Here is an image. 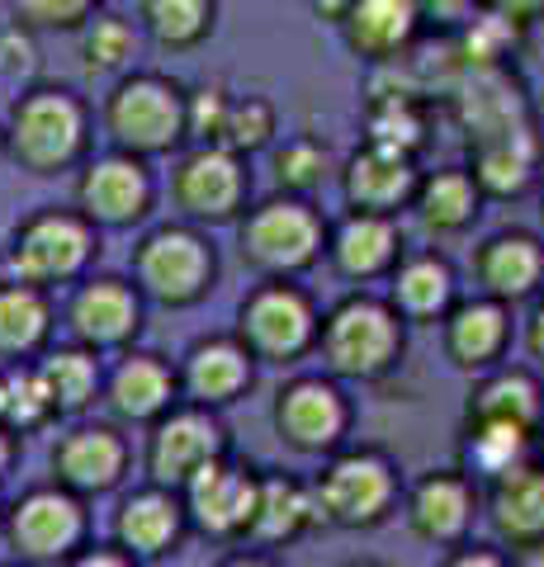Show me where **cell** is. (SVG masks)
Here are the masks:
<instances>
[{
  "label": "cell",
  "instance_id": "28",
  "mask_svg": "<svg viewBox=\"0 0 544 567\" xmlns=\"http://www.w3.org/2000/svg\"><path fill=\"white\" fill-rule=\"evenodd\" d=\"M104 406L129 421V425H152L166 406L181 402V379L175 369L162 360V354H147V350H124V360L114 364V374L104 379L100 388Z\"/></svg>",
  "mask_w": 544,
  "mask_h": 567
},
{
  "label": "cell",
  "instance_id": "37",
  "mask_svg": "<svg viewBox=\"0 0 544 567\" xmlns=\"http://www.w3.org/2000/svg\"><path fill=\"white\" fill-rule=\"evenodd\" d=\"M535 435L516 431V425H493V421H460V454H464V473L473 477H493L502 468L531 458Z\"/></svg>",
  "mask_w": 544,
  "mask_h": 567
},
{
  "label": "cell",
  "instance_id": "47",
  "mask_svg": "<svg viewBox=\"0 0 544 567\" xmlns=\"http://www.w3.org/2000/svg\"><path fill=\"white\" fill-rule=\"evenodd\" d=\"M479 10L506 14V20H516L525 29H531L535 20H544V0H479Z\"/></svg>",
  "mask_w": 544,
  "mask_h": 567
},
{
  "label": "cell",
  "instance_id": "13",
  "mask_svg": "<svg viewBox=\"0 0 544 567\" xmlns=\"http://www.w3.org/2000/svg\"><path fill=\"white\" fill-rule=\"evenodd\" d=\"M156 185L143 156L133 152H110L85 162L81 181H76V213L85 223H95L100 233H124V227L143 223L152 213Z\"/></svg>",
  "mask_w": 544,
  "mask_h": 567
},
{
  "label": "cell",
  "instance_id": "18",
  "mask_svg": "<svg viewBox=\"0 0 544 567\" xmlns=\"http://www.w3.org/2000/svg\"><path fill=\"white\" fill-rule=\"evenodd\" d=\"M464 152H469V175L479 181L483 199H521V194H531L535 181L544 175L540 118L521 123V128L473 137V142H464Z\"/></svg>",
  "mask_w": 544,
  "mask_h": 567
},
{
  "label": "cell",
  "instance_id": "6",
  "mask_svg": "<svg viewBox=\"0 0 544 567\" xmlns=\"http://www.w3.org/2000/svg\"><path fill=\"white\" fill-rule=\"evenodd\" d=\"M104 137L133 156H166L185 142V91L156 71H133L104 95Z\"/></svg>",
  "mask_w": 544,
  "mask_h": 567
},
{
  "label": "cell",
  "instance_id": "2",
  "mask_svg": "<svg viewBox=\"0 0 544 567\" xmlns=\"http://www.w3.org/2000/svg\"><path fill=\"white\" fill-rule=\"evenodd\" d=\"M327 218L304 194H270L247 204L237 218V251L242 265L260 279H304L322 260Z\"/></svg>",
  "mask_w": 544,
  "mask_h": 567
},
{
  "label": "cell",
  "instance_id": "25",
  "mask_svg": "<svg viewBox=\"0 0 544 567\" xmlns=\"http://www.w3.org/2000/svg\"><path fill=\"white\" fill-rule=\"evenodd\" d=\"M175 379H181V398L185 402H199V406H233L237 398L252 393L256 383V360L247 354V346L237 341V336H204L185 350L181 369H175Z\"/></svg>",
  "mask_w": 544,
  "mask_h": 567
},
{
  "label": "cell",
  "instance_id": "32",
  "mask_svg": "<svg viewBox=\"0 0 544 567\" xmlns=\"http://www.w3.org/2000/svg\"><path fill=\"white\" fill-rule=\"evenodd\" d=\"M427 128H431V110H427V91L417 81H402L393 91H370L365 100V137L370 142H389L402 152H421L427 147Z\"/></svg>",
  "mask_w": 544,
  "mask_h": 567
},
{
  "label": "cell",
  "instance_id": "24",
  "mask_svg": "<svg viewBox=\"0 0 544 567\" xmlns=\"http://www.w3.org/2000/svg\"><path fill=\"white\" fill-rule=\"evenodd\" d=\"M337 29L360 62L383 66L408 58L427 33V20H421V0H350Z\"/></svg>",
  "mask_w": 544,
  "mask_h": 567
},
{
  "label": "cell",
  "instance_id": "1",
  "mask_svg": "<svg viewBox=\"0 0 544 567\" xmlns=\"http://www.w3.org/2000/svg\"><path fill=\"white\" fill-rule=\"evenodd\" d=\"M312 350L322 354V374L341 383H379L402 364L408 350V322L393 312L389 298L374 293H346L318 317V341Z\"/></svg>",
  "mask_w": 544,
  "mask_h": 567
},
{
  "label": "cell",
  "instance_id": "29",
  "mask_svg": "<svg viewBox=\"0 0 544 567\" xmlns=\"http://www.w3.org/2000/svg\"><path fill=\"white\" fill-rule=\"evenodd\" d=\"M454 298H460V279L441 251H402L389 270V303L408 327H435Z\"/></svg>",
  "mask_w": 544,
  "mask_h": 567
},
{
  "label": "cell",
  "instance_id": "42",
  "mask_svg": "<svg viewBox=\"0 0 544 567\" xmlns=\"http://www.w3.org/2000/svg\"><path fill=\"white\" fill-rule=\"evenodd\" d=\"M233 91L223 81H199L195 91H185V142H218Z\"/></svg>",
  "mask_w": 544,
  "mask_h": 567
},
{
  "label": "cell",
  "instance_id": "4",
  "mask_svg": "<svg viewBox=\"0 0 544 567\" xmlns=\"http://www.w3.org/2000/svg\"><path fill=\"white\" fill-rule=\"evenodd\" d=\"M312 502H318V525L331 529H374L402 502V473L383 450H331L322 473L312 477Z\"/></svg>",
  "mask_w": 544,
  "mask_h": 567
},
{
  "label": "cell",
  "instance_id": "10",
  "mask_svg": "<svg viewBox=\"0 0 544 567\" xmlns=\"http://www.w3.org/2000/svg\"><path fill=\"white\" fill-rule=\"evenodd\" d=\"M275 435L279 445L308 458H327L331 450H341L350 440V421H356V406H350L341 379L331 374H298L275 393Z\"/></svg>",
  "mask_w": 544,
  "mask_h": 567
},
{
  "label": "cell",
  "instance_id": "51",
  "mask_svg": "<svg viewBox=\"0 0 544 567\" xmlns=\"http://www.w3.org/2000/svg\"><path fill=\"white\" fill-rule=\"evenodd\" d=\"M14 454H20V445H14V431H10V425H0V477L10 473Z\"/></svg>",
  "mask_w": 544,
  "mask_h": 567
},
{
  "label": "cell",
  "instance_id": "21",
  "mask_svg": "<svg viewBox=\"0 0 544 567\" xmlns=\"http://www.w3.org/2000/svg\"><path fill=\"white\" fill-rule=\"evenodd\" d=\"M435 327H441L445 360L473 379L506 360L516 322H512V308L506 303H497V298H487V293H473V298H454L450 312Z\"/></svg>",
  "mask_w": 544,
  "mask_h": 567
},
{
  "label": "cell",
  "instance_id": "14",
  "mask_svg": "<svg viewBox=\"0 0 544 567\" xmlns=\"http://www.w3.org/2000/svg\"><path fill=\"white\" fill-rule=\"evenodd\" d=\"M6 539L24 563H66L85 539V506L66 487H33L6 516Z\"/></svg>",
  "mask_w": 544,
  "mask_h": 567
},
{
  "label": "cell",
  "instance_id": "38",
  "mask_svg": "<svg viewBox=\"0 0 544 567\" xmlns=\"http://www.w3.org/2000/svg\"><path fill=\"white\" fill-rule=\"evenodd\" d=\"M137 48H143V33H137L133 20H124L114 10L91 14L81 24V62L91 76H119V71H129Z\"/></svg>",
  "mask_w": 544,
  "mask_h": 567
},
{
  "label": "cell",
  "instance_id": "27",
  "mask_svg": "<svg viewBox=\"0 0 544 567\" xmlns=\"http://www.w3.org/2000/svg\"><path fill=\"white\" fill-rule=\"evenodd\" d=\"M464 421H493V425H516L525 435H540L544 425V383L535 369L525 364H493L473 374V388L464 398Z\"/></svg>",
  "mask_w": 544,
  "mask_h": 567
},
{
  "label": "cell",
  "instance_id": "31",
  "mask_svg": "<svg viewBox=\"0 0 544 567\" xmlns=\"http://www.w3.org/2000/svg\"><path fill=\"white\" fill-rule=\"evenodd\" d=\"M483 189L469 175V166H441V171H421L417 194H412V213L431 237H460L479 223L483 213Z\"/></svg>",
  "mask_w": 544,
  "mask_h": 567
},
{
  "label": "cell",
  "instance_id": "3",
  "mask_svg": "<svg viewBox=\"0 0 544 567\" xmlns=\"http://www.w3.org/2000/svg\"><path fill=\"white\" fill-rule=\"evenodd\" d=\"M85 147H91V110L76 91L33 85L29 95L14 100L6 128V152L14 156V166H24L29 175H58L72 171Z\"/></svg>",
  "mask_w": 544,
  "mask_h": 567
},
{
  "label": "cell",
  "instance_id": "9",
  "mask_svg": "<svg viewBox=\"0 0 544 567\" xmlns=\"http://www.w3.org/2000/svg\"><path fill=\"white\" fill-rule=\"evenodd\" d=\"M171 204L195 227L237 223L252 204V171L247 156L218 147V142H195L181 162L171 166Z\"/></svg>",
  "mask_w": 544,
  "mask_h": 567
},
{
  "label": "cell",
  "instance_id": "17",
  "mask_svg": "<svg viewBox=\"0 0 544 567\" xmlns=\"http://www.w3.org/2000/svg\"><path fill=\"white\" fill-rule=\"evenodd\" d=\"M417 181H421V166L412 152L402 147H389V142H370L356 147L341 162V199L346 208H365V213H408L412 194H417Z\"/></svg>",
  "mask_w": 544,
  "mask_h": 567
},
{
  "label": "cell",
  "instance_id": "15",
  "mask_svg": "<svg viewBox=\"0 0 544 567\" xmlns=\"http://www.w3.org/2000/svg\"><path fill=\"white\" fill-rule=\"evenodd\" d=\"M398 506H402L408 529L421 544L454 548L460 539H469L473 520H479L483 492H479V477L464 473V468H431L402 492Z\"/></svg>",
  "mask_w": 544,
  "mask_h": 567
},
{
  "label": "cell",
  "instance_id": "39",
  "mask_svg": "<svg viewBox=\"0 0 544 567\" xmlns=\"http://www.w3.org/2000/svg\"><path fill=\"white\" fill-rule=\"evenodd\" d=\"M270 175H275V189L279 194H304L312 199L331 175H337V162H331V152L322 142L312 137H289V142H270Z\"/></svg>",
  "mask_w": 544,
  "mask_h": 567
},
{
  "label": "cell",
  "instance_id": "22",
  "mask_svg": "<svg viewBox=\"0 0 544 567\" xmlns=\"http://www.w3.org/2000/svg\"><path fill=\"white\" fill-rule=\"evenodd\" d=\"M129 473V440L114 431V425L85 421L72 425L66 435H58L52 445V483L76 492L81 502L100 492H114Z\"/></svg>",
  "mask_w": 544,
  "mask_h": 567
},
{
  "label": "cell",
  "instance_id": "20",
  "mask_svg": "<svg viewBox=\"0 0 544 567\" xmlns=\"http://www.w3.org/2000/svg\"><path fill=\"white\" fill-rule=\"evenodd\" d=\"M473 284L479 293L521 308L544 289V237L531 227H502L473 246Z\"/></svg>",
  "mask_w": 544,
  "mask_h": 567
},
{
  "label": "cell",
  "instance_id": "33",
  "mask_svg": "<svg viewBox=\"0 0 544 567\" xmlns=\"http://www.w3.org/2000/svg\"><path fill=\"white\" fill-rule=\"evenodd\" d=\"M52 336L48 289L24 279L0 284V360H33Z\"/></svg>",
  "mask_w": 544,
  "mask_h": 567
},
{
  "label": "cell",
  "instance_id": "11",
  "mask_svg": "<svg viewBox=\"0 0 544 567\" xmlns=\"http://www.w3.org/2000/svg\"><path fill=\"white\" fill-rule=\"evenodd\" d=\"M233 454V435L218 416V406L199 402H175L147 425V450H143V473L156 487H185V477L208 458Z\"/></svg>",
  "mask_w": 544,
  "mask_h": 567
},
{
  "label": "cell",
  "instance_id": "5",
  "mask_svg": "<svg viewBox=\"0 0 544 567\" xmlns=\"http://www.w3.org/2000/svg\"><path fill=\"white\" fill-rule=\"evenodd\" d=\"M218 284V251L195 223H166L133 246V289L156 308H195Z\"/></svg>",
  "mask_w": 544,
  "mask_h": 567
},
{
  "label": "cell",
  "instance_id": "7",
  "mask_svg": "<svg viewBox=\"0 0 544 567\" xmlns=\"http://www.w3.org/2000/svg\"><path fill=\"white\" fill-rule=\"evenodd\" d=\"M318 303L298 279H260L237 308V341L256 364H298L318 341Z\"/></svg>",
  "mask_w": 544,
  "mask_h": 567
},
{
  "label": "cell",
  "instance_id": "44",
  "mask_svg": "<svg viewBox=\"0 0 544 567\" xmlns=\"http://www.w3.org/2000/svg\"><path fill=\"white\" fill-rule=\"evenodd\" d=\"M33 71H39V43H33V29L14 20L10 29H0V76L29 81Z\"/></svg>",
  "mask_w": 544,
  "mask_h": 567
},
{
  "label": "cell",
  "instance_id": "8",
  "mask_svg": "<svg viewBox=\"0 0 544 567\" xmlns=\"http://www.w3.org/2000/svg\"><path fill=\"white\" fill-rule=\"evenodd\" d=\"M95 256H100L95 223H85L76 208H43L14 233L10 251H6V270H10V279L52 289V284L81 279Z\"/></svg>",
  "mask_w": 544,
  "mask_h": 567
},
{
  "label": "cell",
  "instance_id": "34",
  "mask_svg": "<svg viewBox=\"0 0 544 567\" xmlns=\"http://www.w3.org/2000/svg\"><path fill=\"white\" fill-rule=\"evenodd\" d=\"M521 43H525V24L506 20V14H493V10H473L460 29L445 33V48H450V58H454V71H469V66H512Z\"/></svg>",
  "mask_w": 544,
  "mask_h": 567
},
{
  "label": "cell",
  "instance_id": "53",
  "mask_svg": "<svg viewBox=\"0 0 544 567\" xmlns=\"http://www.w3.org/2000/svg\"><path fill=\"white\" fill-rule=\"evenodd\" d=\"M535 185H540V223H544V175H540V181H535Z\"/></svg>",
  "mask_w": 544,
  "mask_h": 567
},
{
  "label": "cell",
  "instance_id": "12",
  "mask_svg": "<svg viewBox=\"0 0 544 567\" xmlns=\"http://www.w3.org/2000/svg\"><path fill=\"white\" fill-rule=\"evenodd\" d=\"M256 477H260L256 468L233 464V454L199 464L181 487L189 529H199V535L214 544L242 539L252 525V511H256Z\"/></svg>",
  "mask_w": 544,
  "mask_h": 567
},
{
  "label": "cell",
  "instance_id": "26",
  "mask_svg": "<svg viewBox=\"0 0 544 567\" xmlns=\"http://www.w3.org/2000/svg\"><path fill=\"white\" fill-rule=\"evenodd\" d=\"M185 502L175 487L147 483L143 492H133L114 511V544L124 548L133 563H162L171 548H181L185 539Z\"/></svg>",
  "mask_w": 544,
  "mask_h": 567
},
{
  "label": "cell",
  "instance_id": "23",
  "mask_svg": "<svg viewBox=\"0 0 544 567\" xmlns=\"http://www.w3.org/2000/svg\"><path fill=\"white\" fill-rule=\"evenodd\" d=\"M479 511L487 516V529H493V539L506 554L544 539V464L531 454L521 464L493 473Z\"/></svg>",
  "mask_w": 544,
  "mask_h": 567
},
{
  "label": "cell",
  "instance_id": "45",
  "mask_svg": "<svg viewBox=\"0 0 544 567\" xmlns=\"http://www.w3.org/2000/svg\"><path fill=\"white\" fill-rule=\"evenodd\" d=\"M473 10H479V0H421V20H427V29L441 33H454Z\"/></svg>",
  "mask_w": 544,
  "mask_h": 567
},
{
  "label": "cell",
  "instance_id": "41",
  "mask_svg": "<svg viewBox=\"0 0 544 567\" xmlns=\"http://www.w3.org/2000/svg\"><path fill=\"white\" fill-rule=\"evenodd\" d=\"M275 133H279V110L266 95H233L223 133H218V147L237 152V156H256V152L270 147Z\"/></svg>",
  "mask_w": 544,
  "mask_h": 567
},
{
  "label": "cell",
  "instance_id": "16",
  "mask_svg": "<svg viewBox=\"0 0 544 567\" xmlns=\"http://www.w3.org/2000/svg\"><path fill=\"white\" fill-rule=\"evenodd\" d=\"M66 331H72L76 346L95 354L129 350L137 331H143V293L133 289V279H114V275L85 279L72 293V303H66Z\"/></svg>",
  "mask_w": 544,
  "mask_h": 567
},
{
  "label": "cell",
  "instance_id": "40",
  "mask_svg": "<svg viewBox=\"0 0 544 567\" xmlns=\"http://www.w3.org/2000/svg\"><path fill=\"white\" fill-rule=\"evenodd\" d=\"M52 416H58V402H52L39 364L0 374V425H10L14 435H24V431H39V425H48Z\"/></svg>",
  "mask_w": 544,
  "mask_h": 567
},
{
  "label": "cell",
  "instance_id": "36",
  "mask_svg": "<svg viewBox=\"0 0 544 567\" xmlns=\"http://www.w3.org/2000/svg\"><path fill=\"white\" fill-rule=\"evenodd\" d=\"M39 374L48 383L52 402H58V416H81L91 412L104 374H100V354L85 350V346H66V350H52L48 360L39 364Z\"/></svg>",
  "mask_w": 544,
  "mask_h": 567
},
{
  "label": "cell",
  "instance_id": "50",
  "mask_svg": "<svg viewBox=\"0 0 544 567\" xmlns=\"http://www.w3.org/2000/svg\"><path fill=\"white\" fill-rule=\"evenodd\" d=\"M308 6H312V14H318V20H327V24H341V14H346L350 0H308Z\"/></svg>",
  "mask_w": 544,
  "mask_h": 567
},
{
  "label": "cell",
  "instance_id": "54",
  "mask_svg": "<svg viewBox=\"0 0 544 567\" xmlns=\"http://www.w3.org/2000/svg\"><path fill=\"white\" fill-rule=\"evenodd\" d=\"M0 516H6V506H0Z\"/></svg>",
  "mask_w": 544,
  "mask_h": 567
},
{
  "label": "cell",
  "instance_id": "30",
  "mask_svg": "<svg viewBox=\"0 0 544 567\" xmlns=\"http://www.w3.org/2000/svg\"><path fill=\"white\" fill-rule=\"evenodd\" d=\"M318 525V502L312 487L294 473H260L256 477V511L247 525V544L256 548H289Z\"/></svg>",
  "mask_w": 544,
  "mask_h": 567
},
{
  "label": "cell",
  "instance_id": "48",
  "mask_svg": "<svg viewBox=\"0 0 544 567\" xmlns=\"http://www.w3.org/2000/svg\"><path fill=\"white\" fill-rule=\"evenodd\" d=\"M72 563H81V567H133V558L124 554L119 544H95V548H76L72 554Z\"/></svg>",
  "mask_w": 544,
  "mask_h": 567
},
{
  "label": "cell",
  "instance_id": "35",
  "mask_svg": "<svg viewBox=\"0 0 544 567\" xmlns=\"http://www.w3.org/2000/svg\"><path fill=\"white\" fill-rule=\"evenodd\" d=\"M143 29L156 48L189 52L218 29V0H143Z\"/></svg>",
  "mask_w": 544,
  "mask_h": 567
},
{
  "label": "cell",
  "instance_id": "52",
  "mask_svg": "<svg viewBox=\"0 0 544 567\" xmlns=\"http://www.w3.org/2000/svg\"><path fill=\"white\" fill-rule=\"evenodd\" d=\"M512 563H521V567H544V539H535V544L516 548V554H512Z\"/></svg>",
  "mask_w": 544,
  "mask_h": 567
},
{
  "label": "cell",
  "instance_id": "49",
  "mask_svg": "<svg viewBox=\"0 0 544 567\" xmlns=\"http://www.w3.org/2000/svg\"><path fill=\"white\" fill-rule=\"evenodd\" d=\"M525 350H531L535 364H544V289L531 298V317H525Z\"/></svg>",
  "mask_w": 544,
  "mask_h": 567
},
{
  "label": "cell",
  "instance_id": "19",
  "mask_svg": "<svg viewBox=\"0 0 544 567\" xmlns=\"http://www.w3.org/2000/svg\"><path fill=\"white\" fill-rule=\"evenodd\" d=\"M402 246L408 241H402L398 218H389V213L346 208V218L327 223L322 260L350 284H374V279H389Z\"/></svg>",
  "mask_w": 544,
  "mask_h": 567
},
{
  "label": "cell",
  "instance_id": "46",
  "mask_svg": "<svg viewBox=\"0 0 544 567\" xmlns=\"http://www.w3.org/2000/svg\"><path fill=\"white\" fill-rule=\"evenodd\" d=\"M502 544H469L460 539L454 548H445V563L450 567H502V563H512V554H497Z\"/></svg>",
  "mask_w": 544,
  "mask_h": 567
},
{
  "label": "cell",
  "instance_id": "43",
  "mask_svg": "<svg viewBox=\"0 0 544 567\" xmlns=\"http://www.w3.org/2000/svg\"><path fill=\"white\" fill-rule=\"evenodd\" d=\"M10 14L24 29H81L95 14L100 0H6Z\"/></svg>",
  "mask_w": 544,
  "mask_h": 567
}]
</instances>
